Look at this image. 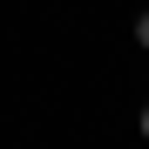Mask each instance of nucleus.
Returning a JSON list of instances; mask_svg holds the SVG:
<instances>
[{"instance_id":"1","label":"nucleus","mask_w":149,"mask_h":149,"mask_svg":"<svg viewBox=\"0 0 149 149\" xmlns=\"http://www.w3.org/2000/svg\"><path fill=\"white\" fill-rule=\"evenodd\" d=\"M136 41H142V47H149V14H142V20H136Z\"/></svg>"},{"instance_id":"2","label":"nucleus","mask_w":149,"mask_h":149,"mask_svg":"<svg viewBox=\"0 0 149 149\" xmlns=\"http://www.w3.org/2000/svg\"><path fill=\"white\" fill-rule=\"evenodd\" d=\"M142 136H149V109H142Z\"/></svg>"}]
</instances>
